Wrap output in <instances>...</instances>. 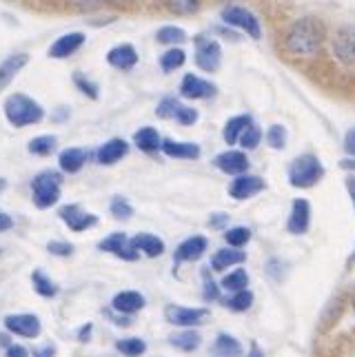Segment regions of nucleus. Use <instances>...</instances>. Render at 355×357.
Returning <instances> with one entry per match:
<instances>
[{"label": "nucleus", "mask_w": 355, "mask_h": 357, "mask_svg": "<svg viewBox=\"0 0 355 357\" xmlns=\"http://www.w3.org/2000/svg\"><path fill=\"white\" fill-rule=\"evenodd\" d=\"M326 38L324 24L317 18H300L285 36V49L293 56H313Z\"/></svg>", "instance_id": "nucleus-1"}, {"label": "nucleus", "mask_w": 355, "mask_h": 357, "mask_svg": "<svg viewBox=\"0 0 355 357\" xmlns=\"http://www.w3.org/2000/svg\"><path fill=\"white\" fill-rule=\"evenodd\" d=\"M5 116L14 127H27L33 122H40L45 112L33 98L24 93H14L5 100Z\"/></svg>", "instance_id": "nucleus-2"}, {"label": "nucleus", "mask_w": 355, "mask_h": 357, "mask_svg": "<svg viewBox=\"0 0 355 357\" xmlns=\"http://www.w3.org/2000/svg\"><path fill=\"white\" fill-rule=\"evenodd\" d=\"M324 176L322 162L311 153H304L296 158L289 167V182L298 189H309L313 184H317Z\"/></svg>", "instance_id": "nucleus-3"}, {"label": "nucleus", "mask_w": 355, "mask_h": 357, "mask_svg": "<svg viewBox=\"0 0 355 357\" xmlns=\"http://www.w3.org/2000/svg\"><path fill=\"white\" fill-rule=\"evenodd\" d=\"M31 193H33V202L38 208L54 206L60 198V176L56 171H43V174L33 178Z\"/></svg>", "instance_id": "nucleus-4"}, {"label": "nucleus", "mask_w": 355, "mask_h": 357, "mask_svg": "<svg viewBox=\"0 0 355 357\" xmlns=\"http://www.w3.org/2000/svg\"><path fill=\"white\" fill-rule=\"evenodd\" d=\"M195 65L202 71H218L222 65V47L218 40L206 36H195Z\"/></svg>", "instance_id": "nucleus-5"}, {"label": "nucleus", "mask_w": 355, "mask_h": 357, "mask_svg": "<svg viewBox=\"0 0 355 357\" xmlns=\"http://www.w3.org/2000/svg\"><path fill=\"white\" fill-rule=\"evenodd\" d=\"M222 20L227 24H231V27H238L242 29L247 36H251L253 40H260V36H262V29H260V20L255 18L249 9H244V7H227L222 9Z\"/></svg>", "instance_id": "nucleus-6"}, {"label": "nucleus", "mask_w": 355, "mask_h": 357, "mask_svg": "<svg viewBox=\"0 0 355 357\" xmlns=\"http://www.w3.org/2000/svg\"><path fill=\"white\" fill-rule=\"evenodd\" d=\"M165 317H167V322L174 326H198V324H204V319L209 317V311L169 304L165 309Z\"/></svg>", "instance_id": "nucleus-7"}, {"label": "nucleus", "mask_w": 355, "mask_h": 357, "mask_svg": "<svg viewBox=\"0 0 355 357\" xmlns=\"http://www.w3.org/2000/svg\"><path fill=\"white\" fill-rule=\"evenodd\" d=\"M213 93H216V84L200 76H193V73H187L180 82V96L187 98V100H202V98H211Z\"/></svg>", "instance_id": "nucleus-8"}, {"label": "nucleus", "mask_w": 355, "mask_h": 357, "mask_svg": "<svg viewBox=\"0 0 355 357\" xmlns=\"http://www.w3.org/2000/svg\"><path fill=\"white\" fill-rule=\"evenodd\" d=\"M103 251H109V253H114L116 257H122V260H138V251L133 249V244L131 240L125 236V233H112L109 238H105L100 244Z\"/></svg>", "instance_id": "nucleus-9"}, {"label": "nucleus", "mask_w": 355, "mask_h": 357, "mask_svg": "<svg viewBox=\"0 0 355 357\" xmlns=\"http://www.w3.org/2000/svg\"><path fill=\"white\" fill-rule=\"evenodd\" d=\"M5 326L11 331V333L22 335V337H38L40 335V319L36 315H9L5 317Z\"/></svg>", "instance_id": "nucleus-10"}, {"label": "nucleus", "mask_w": 355, "mask_h": 357, "mask_svg": "<svg viewBox=\"0 0 355 357\" xmlns=\"http://www.w3.org/2000/svg\"><path fill=\"white\" fill-rule=\"evenodd\" d=\"M60 218H63V222L71 229V231H84L89 229L98 222V218L93 213H87L82 211L78 204H67L60 208Z\"/></svg>", "instance_id": "nucleus-11"}, {"label": "nucleus", "mask_w": 355, "mask_h": 357, "mask_svg": "<svg viewBox=\"0 0 355 357\" xmlns=\"http://www.w3.org/2000/svg\"><path fill=\"white\" fill-rule=\"evenodd\" d=\"M264 189V180L258 178V176H238L234 182L229 184V193L231 198L236 200H247V198H253L255 193H260Z\"/></svg>", "instance_id": "nucleus-12"}, {"label": "nucleus", "mask_w": 355, "mask_h": 357, "mask_svg": "<svg viewBox=\"0 0 355 357\" xmlns=\"http://www.w3.org/2000/svg\"><path fill=\"white\" fill-rule=\"evenodd\" d=\"M82 45H84V33L71 31V33L60 36V38L49 47V56L56 58V60H63V58H69V56L76 54Z\"/></svg>", "instance_id": "nucleus-13"}, {"label": "nucleus", "mask_w": 355, "mask_h": 357, "mask_svg": "<svg viewBox=\"0 0 355 357\" xmlns=\"http://www.w3.org/2000/svg\"><path fill=\"white\" fill-rule=\"evenodd\" d=\"M213 165L222 171V174H229V176H242L244 171L249 169V160L242 151H225L216 155Z\"/></svg>", "instance_id": "nucleus-14"}, {"label": "nucleus", "mask_w": 355, "mask_h": 357, "mask_svg": "<svg viewBox=\"0 0 355 357\" xmlns=\"http://www.w3.org/2000/svg\"><path fill=\"white\" fill-rule=\"evenodd\" d=\"M311 225V206L307 200H296L291 206V215H289V225L287 229L293 236H302V233L309 231Z\"/></svg>", "instance_id": "nucleus-15"}, {"label": "nucleus", "mask_w": 355, "mask_h": 357, "mask_svg": "<svg viewBox=\"0 0 355 357\" xmlns=\"http://www.w3.org/2000/svg\"><path fill=\"white\" fill-rule=\"evenodd\" d=\"M107 63L112 65L114 69L129 71V69L136 67V63H138V52L133 49V45H118L114 49H109Z\"/></svg>", "instance_id": "nucleus-16"}, {"label": "nucleus", "mask_w": 355, "mask_h": 357, "mask_svg": "<svg viewBox=\"0 0 355 357\" xmlns=\"http://www.w3.org/2000/svg\"><path fill=\"white\" fill-rule=\"evenodd\" d=\"M127 151H129V144L122 138H114V140L105 142L100 149H98L96 158H98V162H100V165H116L120 158L127 155Z\"/></svg>", "instance_id": "nucleus-17"}, {"label": "nucleus", "mask_w": 355, "mask_h": 357, "mask_svg": "<svg viewBox=\"0 0 355 357\" xmlns=\"http://www.w3.org/2000/svg\"><path fill=\"white\" fill-rule=\"evenodd\" d=\"M27 63H29L27 54H14V56H9L5 63H0V91H3L7 84L18 76L20 69Z\"/></svg>", "instance_id": "nucleus-18"}, {"label": "nucleus", "mask_w": 355, "mask_h": 357, "mask_svg": "<svg viewBox=\"0 0 355 357\" xmlns=\"http://www.w3.org/2000/svg\"><path fill=\"white\" fill-rule=\"evenodd\" d=\"M206 251V240L195 236L182 242L178 249H176V262H193V260H200L202 253Z\"/></svg>", "instance_id": "nucleus-19"}, {"label": "nucleus", "mask_w": 355, "mask_h": 357, "mask_svg": "<svg viewBox=\"0 0 355 357\" xmlns=\"http://www.w3.org/2000/svg\"><path fill=\"white\" fill-rule=\"evenodd\" d=\"M160 149L169 158H182V160H195L200 155V146L193 142H176V140H163Z\"/></svg>", "instance_id": "nucleus-20"}, {"label": "nucleus", "mask_w": 355, "mask_h": 357, "mask_svg": "<svg viewBox=\"0 0 355 357\" xmlns=\"http://www.w3.org/2000/svg\"><path fill=\"white\" fill-rule=\"evenodd\" d=\"M89 153L84 149H78V146H71V149H65L63 153H60L58 162H60V169L65 171V174H78V171L84 167V162H87Z\"/></svg>", "instance_id": "nucleus-21"}, {"label": "nucleus", "mask_w": 355, "mask_h": 357, "mask_svg": "<svg viewBox=\"0 0 355 357\" xmlns=\"http://www.w3.org/2000/svg\"><path fill=\"white\" fill-rule=\"evenodd\" d=\"M211 357H242V344L227 333H220L211 347Z\"/></svg>", "instance_id": "nucleus-22"}, {"label": "nucleus", "mask_w": 355, "mask_h": 357, "mask_svg": "<svg viewBox=\"0 0 355 357\" xmlns=\"http://www.w3.org/2000/svg\"><path fill=\"white\" fill-rule=\"evenodd\" d=\"M144 306V298L136 291H122L114 298V309L118 313H136Z\"/></svg>", "instance_id": "nucleus-23"}, {"label": "nucleus", "mask_w": 355, "mask_h": 357, "mask_svg": "<svg viewBox=\"0 0 355 357\" xmlns=\"http://www.w3.org/2000/svg\"><path fill=\"white\" fill-rule=\"evenodd\" d=\"M131 244H133V249H136V251H142L149 257L163 255V251H165V242L160 238H156V236H149V233H138V236L131 240Z\"/></svg>", "instance_id": "nucleus-24"}, {"label": "nucleus", "mask_w": 355, "mask_h": 357, "mask_svg": "<svg viewBox=\"0 0 355 357\" xmlns=\"http://www.w3.org/2000/svg\"><path fill=\"white\" fill-rule=\"evenodd\" d=\"M133 142H136V146L140 151H146V153H151V151H158L160 149V135H158V131L153 127H144L140 131L133 133Z\"/></svg>", "instance_id": "nucleus-25"}, {"label": "nucleus", "mask_w": 355, "mask_h": 357, "mask_svg": "<svg viewBox=\"0 0 355 357\" xmlns=\"http://www.w3.org/2000/svg\"><path fill=\"white\" fill-rule=\"evenodd\" d=\"M200 342H202V337H200V333H195V331H180V333H174L169 337V344L171 347H176V349H180V351H185V353H191V351H195L200 347Z\"/></svg>", "instance_id": "nucleus-26"}, {"label": "nucleus", "mask_w": 355, "mask_h": 357, "mask_svg": "<svg viewBox=\"0 0 355 357\" xmlns=\"http://www.w3.org/2000/svg\"><path fill=\"white\" fill-rule=\"evenodd\" d=\"M244 260H247V255H244L242 251H238V249H222V251H218L213 255L211 266H213V271H225V268L234 266V264H242Z\"/></svg>", "instance_id": "nucleus-27"}, {"label": "nucleus", "mask_w": 355, "mask_h": 357, "mask_svg": "<svg viewBox=\"0 0 355 357\" xmlns=\"http://www.w3.org/2000/svg\"><path fill=\"white\" fill-rule=\"evenodd\" d=\"M251 125V116H236V118H231L227 125H225V131H222V138L227 144H236L238 138H240V133L247 129Z\"/></svg>", "instance_id": "nucleus-28"}, {"label": "nucleus", "mask_w": 355, "mask_h": 357, "mask_svg": "<svg viewBox=\"0 0 355 357\" xmlns=\"http://www.w3.org/2000/svg\"><path fill=\"white\" fill-rule=\"evenodd\" d=\"M335 49H338V56L345 60V63H353L355 60V31L353 29L342 31Z\"/></svg>", "instance_id": "nucleus-29"}, {"label": "nucleus", "mask_w": 355, "mask_h": 357, "mask_svg": "<svg viewBox=\"0 0 355 357\" xmlns=\"http://www.w3.org/2000/svg\"><path fill=\"white\" fill-rule=\"evenodd\" d=\"M185 60H187V54L182 52L180 47H171L169 52H165L163 56H160V69L163 71H176V69H180L182 65H185Z\"/></svg>", "instance_id": "nucleus-30"}, {"label": "nucleus", "mask_w": 355, "mask_h": 357, "mask_svg": "<svg viewBox=\"0 0 355 357\" xmlns=\"http://www.w3.org/2000/svg\"><path fill=\"white\" fill-rule=\"evenodd\" d=\"M156 38H158V43H163V45H174L176 47V45L187 40V31L180 29V27H174V24H167V27L158 29Z\"/></svg>", "instance_id": "nucleus-31"}, {"label": "nucleus", "mask_w": 355, "mask_h": 357, "mask_svg": "<svg viewBox=\"0 0 355 357\" xmlns=\"http://www.w3.org/2000/svg\"><path fill=\"white\" fill-rule=\"evenodd\" d=\"M167 9L176 16H191L200 9V0H167Z\"/></svg>", "instance_id": "nucleus-32"}, {"label": "nucleus", "mask_w": 355, "mask_h": 357, "mask_svg": "<svg viewBox=\"0 0 355 357\" xmlns=\"http://www.w3.org/2000/svg\"><path fill=\"white\" fill-rule=\"evenodd\" d=\"M56 135H38L29 142V151L33 155H49L56 149Z\"/></svg>", "instance_id": "nucleus-33"}, {"label": "nucleus", "mask_w": 355, "mask_h": 357, "mask_svg": "<svg viewBox=\"0 0 355 357\" xmlns=\"http://www.w3.org/2000/svg\"><path fill=\"white\" fill-rule=\"evenodd\" d=\"M249 284V275H247V271H234V273H229L225 280H222V287L231 293H238V291H244Z\"/></svg>", "instance_id": "nucleus-34"}, {"label": "nucleus", "mask_w": 355, "mask_h": 357, "mask_svg": "<svg viewBox=\"0 0 355 357\" xmlns=\"http://www.w3.org/2000/svg\"><path fill=\"white\" fill-rule=\"evenodd\" d=\"M116 349L127 357H138L146 351V344L140 337H127V340H120L116 344Z\"/></svg>", "instance_id": "nucleus-35"}, {"label": "nucleus", "mask_w": 355, "mask_h": 357, "mask_svg": "<svg viewBox=\"0 0 355 357\" xmlns=\"http://www.w3.org/2000/svg\"><path fill=\"white\" fill-rule=\"evenodd\" d=\"M31 282H33L36 293H40L43 298H54V295L58 293V287L49 278H45V273H40V271H36V273L31 275Z\"/></svg>", "instance_id": "nucleus-36"}, {"label": "nucleus", "mask_w": 355, "mask_h": 357, "mask_svg": "<svg viewBox=\"0 0 355 357\" xmlns=\"http://www.w3.org/2000/svg\"><path fill=\"white\" fill-rule=\"evenodd\" d=\"M251 304H253V293L247 291V289L234 293V295H231V298L227 300V306H229V309H231V311H238V313H240V311H247Z\"/></svg>", "instance_id": "nucleus-37"}, {"label": "nucleus", "mask_w": 355, "mask_h": 357, "mask_svg": "<svg viewBox=\"0 0 355 357\" xmlns=\"http://www.w3.org/2000/svg\"><path fill=\"white\" fill-rule=\"evenodd\" d=\"M225 240L229 242V246H234V249H240L244 246L249 240H251V231L247 227H234L225 233Z\"/></svg>", "instance_id": "nucleus-38"}, {"label": "nucleus", "mask_w": 355, "mask_h": 357, "mask_svg": "<svg viewBox=\"0 0 355 357\" xmlns=\"http://www.w3.org/2000/svg\"><path fill=\"white\" fill-rule=\"evenodd\" d=\"M260 140H262V131H260V127H255L253 122L240 133V138H238V142L244 146V149H255V146L260 144Z\"/></svg>", "instance_id": "nucleus-39"}, {"label": "nucleus", "mask_w": 355, "mask_h": 357, "mask_svg": "<svg viewBox=\"0 0 355 357\" xmlns=\"http://www.w3.org/2000/svg\"><path fill=\"white\" fill-rule=\"evenodd\" d=\"M266 142L271 149H282L285 142H287V131L285 127H280V125H273V127H269L266 131Z\"/></svg>", "instance_id": "nucleus-40"}, {"label": "nucleus", "mask_w": 355, "mask_h": 357, "mask_svg": "<svg viewBox=\"0 0 355 357\" xmlns=\"http://www.w3.org/2000/svg\"><path fill=\"white\" fill-rule=\"evenodd\" d=\"M178 107H180V102L176 100V98H165V100L158 105L156 114L160 118H174L176 112H178Z\"/></svg>", "instance_id": "nucleus-41"}, {"label": "nucleus", "mask_w": 355, "mask_h": 357, "mask_svg": "<svg viewBox=\"0 0 355 357\" xmlns=\"http://www.w3.org/2000/svg\"><path fill=\"white\" fill-rule=\"evenodd\" d=\"M174 120H178L180 125H193V122L198 120V112H195V109H191V107L180 105L176 116H174Z\"/></svg>", "instance_id": "nucleus-42"}, {"label": "nucleus", "mask_w": 355, "mask_h": 357, "mask_svg": "<svg viewBox=\"0 0 355 357\" xmlns=\"http://www.w3.org/2000/svg\"><path fill=\"white\" fill-rule=\"evenodd\" d=\"M73 82H76V87L82 91V93H87L89 98H98V84H93L91 80H87L84 76H80V73H76V78H73Z\"/></svg>", "instance_id": "nucleus-43"}, {"label": "nucleus", "mask_w": 355, "mask_h": 357, "mask_svg": "<svg viewBox=\"0 0 355 357\" xmlns=\"http://www.w3.org/2000/svg\"><path fill=\"white\" fill-rule=\"evenodd\" d=\"M112 213L116 218H131L133 215V208H131V204L125 198H116L112 202Z\"/></svg>", "instance_id": "nucleus-44"}, {"label": "nucleus", "mask_w": 355, "mask_h": 357, "mask_svg": "<svg viewBox=\"0 0 355 357\" xmlns=\"http://www.w3.org/2000/svg\"><path fill=\"white\" fill-rule=\"evenodd\" d=\"M47 251L54 253V255H69L73 251V246L67 242H49L47 244Z\"/></svg>", "instance_id": "nucleus-45"}, {"label": "nucleus", "mask_w": 355, "mask_h": 357, "mask_svg": "<svg viewBox=\"0 0 355 357\" xmlns=\"http://www.w3.org/2000/svg\"><path fill=\"white\" fill-rule=\"evenodd\" d=\"M220 298V291L218 287L213 284V282L204 275V300H218Z\"/></svg>", "instance_id": "nucleus-46"}, {"label": "nucleus", "mask_w": 355, "mask_h": 357, "mask_svg": "<svg viewBox=\"0 0 355 357\" xmlns=\"http://www.w3.org/2000/svg\"><path fill=\"white\" fill-rule=\"evenodd\" d=\"M5 357H29V353H27V349H24V347L11 344V347L7 349V353H5Z\"/></svg>", "instance_id": "nucleus-47"}, {"label": "nucleus", "mask_w": 355, "mask_h": 357, "mask_svg": "<svg viewBox=\"0 0 355 357\" xmlns=\"http://www.w3.org/2000/svg\"><path fill=\"white\" fill-rule=\"evenodd\" d=\"M345 149H347L349 155H355V127L349 129V133H347V138H345Z\"/></svg>", "instance_id": "nucleus-48"}, {"label": "nucleus", "mask_w": 355, "mask_h": 357, "mask_svg": "<svg viewBox=\"0 0 355 357\" xmlns=\"http://www.w3.org/2000/svg\"><path fill=\"white\" fill-rule=\"evenodd\" d=\"M225 222H227V215L225 213H216V218L209 220V227L211 229H218V227H222Z\"/></svg>", "instance_id": "nucleus-49"}, {"label": "nucleus", "mask_w": 355, "mask_h": 357, "mask_svg": "<svg viewBox=\"0 0 355 357\" xmlns=\"http://www.w3.org/2000/svg\"><path fill=\"white\" fill-rule=\"evenodd\" d=\"M54 347H45V349H33V357H54Z\"/></svg>", "instance_id": "nucleus-50"}, {"label": "nucleus", "mask_w": 355, "mask_h": 357, "mask_svg": "<svg viewBox=\"0 0 355 357\" xmlns=\"http://www.w3.org/2000/svg\"><path fill=\"white\" fill-rule=\"evenodd\" d=\"M11 227H14V220H11L9 215H5V213H0V231H7Z\"/></svg>", "instance_id": "nucleus-51"}, {"label": "nucleus", "mask_w": 355, "mask_h": 357, "mask_svg": "<svg viewBox=\"0 0 355 357\" xmlns=\"http://www.w3.org/2000/svg\"><path fill=\"white\" fill-rule=\"evenodd\" d=\"M347 189H349V195H351L353 206H355V178H349L347 180Z\"/></svg>", "instance_id": "nucleus-52"}, {"label": "nucleus", "mask_w": 355, "mask_h": 357, "mask_svg": "<svg viewBox=\"0 0 355 357\" xmlns=\"http://www.w3.org/2000/svg\"><path fill=\"white\" fill-rule=\"evenodd\" d=\"M247 357H264V353L258 349V347H255V344H251V351H249V355Z\"/></svg>", "instance_id": "nucleus-53"}, {"label": "nucleus", "mask_w": 355, "mask_h": 357, "mask_svg": "<svg viewBox=\"0 0 355 357\" xmlns=\"http://www.w3.org/2000/svg\"><path fill=\"white\" fill-rule=\"evenodd\" d=\"M89 331H91V326H84V328L80 331V337H82V340L87 337V335H89Z\"/></svg>", "instance_id": "nucleus-54"}, {"label": "nucleus", "mask_w": 355, "mask_h": 357, "mask_svg": "<svg viewBox=\"0 0 355 357\" xmlns=\"http://www.w3.org/2000/svg\"><path fill=\"white\" fill-rule=\"evenodd\" d=\"M82 3H89V5H98L100 0H82Z\"/></svg>", "instance_id": "nucleus-55"}, {"label": "nucleus", "mask_w": 355, "mask_h": 357, "mask_svg": "<svg viewBox=\"0 0 355 357\" xmlns=\"http://www.w3.org/2000/svg\"><path fill=\"white\" fill-rule=\"evenodd\" d=\"M112 3H118V5H122V3H131V0H112Z\"/></svg>", "instance_id": "nucleus-56"}, {"label": "nucleus", "mask_w": 355, "mask_h": 357, "mask_svg": "<svg viewBox=\"0 0 355 357\" xmlns=\"http://www.w3.org/2000/svg\"><path fill=\"white\" fill-rule=\"evenodd\" d=\"M353 309H355V300H353Z\"/></svg>", "instance_id": "nucleus-57"}]
</instances>
